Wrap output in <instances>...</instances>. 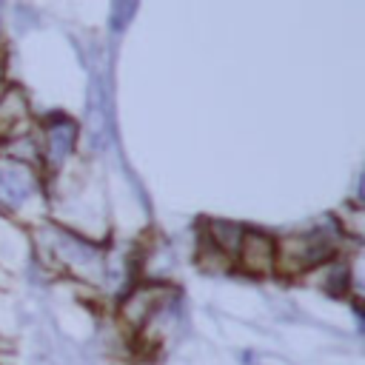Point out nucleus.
<instances>
[{"label":"nucleus","instance_id":"nucleus-5","mask_svg":"<svg viewBox=\"0 0 365 365\" xmlns=\"http://www.w3.org/2000/svg\"><path fill=\"white\" fill-rule=\"evenodd\" d=\"M134 11H137L134 3H114V9H111V29H123Z\"/></svg>","mask_w":365,"mask_h":365},{"label":"nucleus","instance_id":"nucleus-4","mask_svg":"<svg viewBox=\"0 0 365 365\" xmlns=\"http://www.w3.org/2000/svg\"><path fill=\"white\" fill-rule=\"evenodd\" d=\"M208 234L214 237V242L222 248V251H231V254H237V248H240V240H242V228L240 225H231V222H211V228H208Z\"/></svg>","mask_w":365,"mask_h":365},{"label":"nucleus","instance_id":"nucleus-6","mask_svg":"<svg viewBox=\"0 0 365 365\" xmlns=\"http://www.w3.org/2000/svg\"><path fill=\"white\" fill-rule=\"evenodd\" d=\"M245 365H291V362L282 359V356H274V354L251 351V354H245Z\"/></svg>","mask_w":365,"mask_h":365},{"label":"nucleus","instance_id":"nucleus-1","mask_svg":"<svg viewBox=\"0 0 365 365\" xmlns=\"http://www.w3.org/2000/svg\"><path fill=\"white\" fill-rule=\"evenodd\" d=\"M237 254H242L248 271H254V274H268L271 265H274V240H271L268 234H262V231L242 234Z\"/></svg>","mask_w":365,"mask_h":365},{"label":"nucleus","instance_id":"nucleus-2","mask_svg":"<svg viewBox=\"0 0 365 365\" xmlns=\"http://www.w3.org/2000/svg\"><path fill=\"white\" fill-rule=\"evenodd\" d=\"M34 194V177L23 165H0V205H17Z\"/></svg>","mask_w":365,"mask_h":365},{"label":"nucleus","instance_id":"nucleus-3","mask_svg":"<svg viewBox=\"0 0 365 365\" xmlns=\"http://www.w3.org/2000/svg\"><path fill=\"white\" fill-rule=\"evenodd\" d=\"M74 145V123L66 120V117H54L46 128V151H48V163L57 168L68 151Z\"/></svg>","mask_w":365,"mask_h":365}]
</instances>
